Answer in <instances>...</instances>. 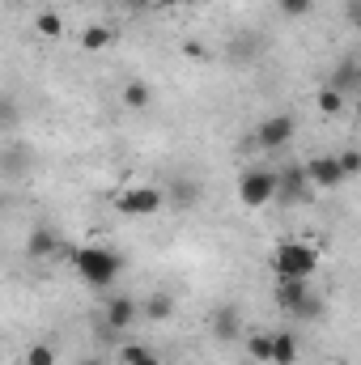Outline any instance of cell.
I'll list each match as a JSON object with an SVG mask.
<instances>
[{
    "label": "cell",
    "instance_id": "obj_1",
    "mask_svg": "<svg viewBox=\"0 0 361 365\" xmlns=\"http://www.w3.org/2000/svg\"><path fill=\"white\" fill-rule=\"evenodd\" d=\"M73 264H77V272H81V280L90 289H111L119 280V272H123V255L111 251V247H81L73 255Z\"/></svg>",
    "mask_w": 361,
    "mask_h": 365
},
{
    "label": "cell",
    "instance_id": "obj_2",
    "mask_svg": "<svg viewBox=\"0 0 361 365\" xmlns=\"http://www.w3.org/2000/svg\"><path fill=\"white\" fill-rule=\"evenodd\" d=\"M272 268H276L280 280H310L315 268H319V251H315L310 242H302V238L280 242L276 255H272Z\"/></svg>",
    "mask_w": 361,
    "mask_h": 365
},
{
    "label": "cell",
    "instance_id": "obj_3",
    "mask_svg": "<svg viewBox=\"0 0 361 365\" xmlns=\"http://www.w3.org/2000/svg\"><path fill=\"white\" fill-rule=\"evenodd\" d=\"M166 204V191L162 187H149V182H136V187H123L115 195V208L132 221H145V217H158Z\"/></svg>",
    "mask_w": 361,
    "mask_h": 365
},
{
    "label": "cell",
    "instance_id": "obj_4",
    "mask_svg": "<svg viewBox=\"0 0 361 365\" xmlns=\"http://www.w3.org/2000/svg\"><path fill=\"white\" fill-rule=\"evenodd\" d=\"M238 200L247 208H264L276 200V170H264V166H251L238 175Z\"/></svg>",
    "mask_w": 361,
    "mask_h": 365
},
{
    "label": "cell",
    "instance_id": "obj_5",
    "mask_svg": "<svg viewBox=\"0 0 361 365\" xmlns=\"http://www.w3.org/2000/svg\"><path fill=\"white\" fill-rule=\"evenodd\" d=\"M276 302H280V310H289L293 319H319V302L310 297V284H306V280H280V284H276Z\"/></svg>",
    "mask_w": 361,
    "mask_h": 365
},
{
    "label": "cell",
    "instance_id": "obj_6",
    "mask_svg": "<svg viewBox=\"0 0 361 365\" xmlns=\"http://www.w3.org/2000/svg\"><path fill=\"white\" fill-rule=\"evenodd\" d=\"M306 182L310 187H319V191H336V187H345V170H340V158L336 153H319V158H310L306 166Z\"/></svg>",
    "mask_w": 361,
    "mask_h": 365
},
{
    "label": "cell",
    "instance_id": "obj_7",
    "mask_svg": "<svg viewBox=\"0 0 361 365\" xmlns=\"http://www.w3.org/2000/svg\"><path fill=\"white\" fill-rule=\"evenodd\" d=\"M293 132H298L293 115H268V119L260 123L255 140H260V149H285V145L293 140Z\"/></svg>",
    "mask_w": 361,
    "mask_h": 365
},
{
    "label": "cell",
    "instance_id": "obj_8",
    "mask_svg": "<svg viewBox=\"0 0 361 365\" xmlns=\"http://www.w3.org/2000/svg\"><path fill=\"white\" fill-rule=\"evenodd\" d=\"M106 327L111 331H123V327H132V323H141V302L136 297H128V293H115L111 302H106Z\"/></svg>",
    "mask_w": 361,
    "mask_h": 365
},
{
    "label": "cell",
    "instance_id": "obj_9",
    "mask_svg": "<svg viewBox=\"0 0 361 365\" xmlns=\"http://www.w3.org/2000/svg\"><path fill=\"white\" fill-rule=\"evenodd\" d=\"M56 251H60V238H56V230H47V225L30 230V238H26V255H30L34 264H43V259H56Z\"/></svg>",
    "mask_w": 361,
    "mask_h": 365
},
{
    "label": "cell",
    "instance_id": "obj_10",
    "mask_svg": "<svg viewBox=\"0 0 361 365\" xmlns=\"http://www.w3.org/2000/svg\"><path fill=\"white\" fill-rule=\"evenodd\" d=\"M306 191H310V182H306V170L302 166H289V170L276 175V195L293 200V195H306Z\"/></svg>",
    "mask_w": 361,
    "mask_h": 365
},
{
    "label": "cell",
    "instance_id": "obj_11",
    "mask_svg": "<svg viewBox=\"0 0 361 365\" xmlns=\"http://www.w3.org/2000/svg\"><path fill=\"white\" fill-rule=\"evenodd\" d=\"M357 81H361V64L353 60V56H349V60H345V64H340V68H336L332 77H327V86H332V90H340L345 98L357 90Z\"/></svg>",
    "mask_w": 361,
    "mask_h": 365
},
{
    "label": "cell",
    "instance_id": "obj_12",
    "mask_svg": "<svg viewBox=\"0 0 361 365\" xmlns=\"http://www.w3.org/2000/svg\"><path fill=\"white\" fill-rule=\"evenodd\" d=\"M298 357V336L293 331H272V365H293Z\"/></svg>",
    "mask_w": 361,
    "mask_h": 365
},
{
    "label": "cell",
    "instance_id": "obj_13",
    "mask_svg": "<svg viewBox=\"0 0 361 365\" xmlns=\"http://www.w3.org/2000/svg\"><path fill=\"white\" fill-rule=\"evenodd\" d=\"M175 314V297L171 293H153L145 306H141V319H149V323H166Z\"/></svg>",
    "mask_w": 361,
    "mask_h": 365
},
{
    "label": "cell",
    "instance_id": "obj_14",
    "mask_svg": "<svg viewBox=\"0 0 361 365\" xmlns=\"http://www.w3.org/2000/svg\"><path fill=\"white\" fill-rule=\"evenodd\" d=\"M238 331H243V319H238V310H217L213 314V336L217 340H238Z\"/></svg>",
    "mask_w": 361,
    "mask_h": 365
},
{
    "label": "cell",
    "instance_id": "obj_15",
    "mask_svg": "<svg viewBox=\"0 0 361 365\" xmlns=\"http://www.w3.org/2000/svg\"><path fill=\"white\" fill-rule=\"evenodd\" d=\"M149 102H153V90L145 81H123V106L128 110H145Z\"/></svg>",
    "mask_w": 361,
    "mask_h": 365
},
{
    "label": "cell",
    "instance_id": "obj_16",
    "mask_svg": "<svg viewBox=\"0 0 361 365\" xmlns=\"http://www.w3.org/2000/svg\"><path fill=\"white\" fill-rule=\"evenodd\" d=\"M34 30H39L43 38H60V34H64V21H60V13H51V9H43V13L34 17Z\"/></svg>",
    "mask_w": 361,
    "mask_h": 365
},
{
    "label": "cell",
    "instance_id": "obj_17",
    "mask_svg": "<svg viewBox=\"0 0 361 365\" xmlns=\"http://www.w3.org/2000/svg\"><path fill=\"white\" fill-rule=\"evenodd\" d=\"M111 38H115V34H111L106 26H86L81 47H86V51H106V47H111Z\"/></svg>",
    "mask_w": 361,
    "mask_h": 365
},
{
    "label": "cell",
    "instance_id": "obj_18",
    "mask_svg": "<svg viewBox=\"0 0 361 365\" xmlns=\"http://www.w3.org/2000/svg\"><path fill=\"white\" fill-rule=\"evenodd\" d=\"M315 102H319V110H323V115H345V93L332 90V86H323Z\"/></svg>",
    "mask_w": 361,
    "mask_h": 365
},
{
    "label": "cell",
    "instance_id": "obj_19",
    "mask_svg": "<svg viewBox=\"0 0 361 365\" xmlns=\"http://www.w3.org/2000/svg\"><path fill=\"white\" fill-rule=\"evenodd\" d=\"M123 365H162L158 353H149L145 344H123Z\"/></svg>",
    "mask_w": 361,
    "mask_h": 365
},
{
    "label": "cell",
    "instance_id": "obj_20",
    "mask_svg": "<svg viewBox=\"0 0 361 365\" xmlns=\"http://www.w3.org/2000/svg\"><path fill=\"white\" fill-rule=\"evenodd\" d=\"M21 119V102L13 93H0V128H13Z\"/></svg>",
    "mask_w": 361,
    "mask_h": 365
},
{
    "label": "cell",
    "instance_id": "obj_21",
    "mask_svg": "<svg viewBox=\"0 0 361 365\" xmlns=\"http://www.w3.org/2000/svg\"><path fill=\"white\" fill-rule=\"evenodd\" d=\"M4 170H9V175H21V170H30V153H26L21 145H13V149L4 153Z\"/></svg>",
    "mask_w": 361,
    "mask_h": 365
},
{
    "label": "cell",
    "instance_id": "obj_22",
    "mask_svg": "<svg viewBox=\"0 0 361 365\" xmlns=\"http://www.w3.org/2000/svg\"><path fill=\"white\" fill-rule=\"evenodd\" d=\"M315 9V0H276V13L280 17H306Z\"/></svg>",
    "mask_w": 361,
    "mask_h": 365
},
{
    "label": "cell",
    "instance_id": "obj_23",
    "mask_svg": "<svg viewBox=\"0 0 361 365\" xmlns=\"http://www.w3.org/2000/svg\"><path fill=\"white\" fill-rule=\"evenodd\" d=\"M26 365H56V349H51V344H34V349H26Z\"/></svg>",
    "mask_w": 361,
    "mask_h": 365
},
{
    "label": "cell",
    "instance_id": "obj_24",
    "mask_svg": "<svg viewBox=\"0 0 361 365\" xmlns=\"http://www.w3.org/2000/svg\"><path fill=\"white\" fill-rule=\"evenodd\" d=\"M251 357H255V361H268V357H272V331L251 336Z\"/></svg>",
    "mask_w": 361,
    "mask_h": 365
},
{
    "label": "cell",
    "instance_id": "obj_25",
    "mask_svg": "<svg viewBox=\"0 0 361 365\" xmlns=\"http://www.w3.org/2000/svg\"><path fill=\"white\" fill-rule=\"evenodd\" d=\"M336 158H340V170H345V179H353V175L361 170V153H357V149H345V153H336Z\"/></svg>",
    "mask_w": 361,
    "mask_h": 365
},
{
    "label": "cell",
    "instance_id": "obj_26",
    "mask_svg": "<svg viewBox=\"0 0 361 365\" xmlns=\"http://www.w3.org/2000/svg\"><path fill=\"white\" fill-rule=\"evenodd\" d=\"M345 17H349V26H357L361 21V0H345Z\"/></svg>",
    "mask_w": 361,
    "mask_h": 365
},
{
    "label": "cell",
    "instance_id": "obj_27",
    "mask_svg": "<svg viewBox=\"0 0 361 365\" xmlns=\"http://www.w3.org/2000/svg\"><path fill=\"white\" fill-rule=\"evenodd\" d=\"M77 365H106L102 357H86V361H77Z\"/></svg>",
    "mask_w": 361,
    "mask_h": 365
},
{
    "label": "cell",
    "instance_id": "obj_28",
    "mask_svg": "<svg viewBox=\"0 0 361 365\" xmlns=\"http://www.w3.org/2000/svg\"><path fill=\"white\" fill-rule=\"evenodd\" d=\"M195 4H213V0H195Z\"/></svg>",
    "mask_w": 361,
    "mask_h": 365
}]
</instances>
